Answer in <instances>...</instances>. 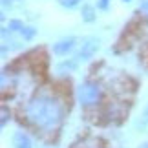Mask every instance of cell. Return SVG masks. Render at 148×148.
Wrapping results in <instances>:
<instances>
[{"label":"cell","instance_id":"1","mask_svg":"<svg viewBox=\"0 0 148 148\" xmlns=\"http://www.w3.org/2000/svg\"><path fill=\"white\" fill-rule=\"evenodd\" d=\"M64 108L57 99L48 95L33 97L26 106V117L27 121L42 130H55L62 121Z\"/></svg>","mask_w":148,"mask_h":148},{"label":"cell","instance_id":"2","mask_svg":"<svg viewBox=\"0 0 148 148\" xmlns=\"http://www.w3.org/2000/svg\"><path fill=\"white\" fill-rule=\"evenodd\" d=\"M77 95H79V101H81L84 106H92L101 97V88H99V84H95V82H84V84L79 86Z\"/></svg>","mask_w":148,"mask_h":148},{"label":"cell","instance_id":"3","mask_svg":"<svg viewBox=\"0 0 148 148\" xmlns=\"http://www.w3.org/2000/svg\"><path fill=\"white\" fill-rule=\"evenodd\" d=\"M97 49H99V38L97 37H88L86 40L82 42L81 49H79L77 60H88V59H92Z\"/></svg>","mask_w":148,"mask_h":148},{"label":"cell","instance_id":"4","mask_svg":"<svg viewBox=\"0 0 148 148\" xmlns=\"http://www.w3.org/2000/svg\"><path fill=\"white\" fill-rule=\"evenodd\" d=\"M9 27L13 31H16V33H20V37H24V40H29V38H33L35 37V29L33 27H29V26H24L22 22H18V20H13L9 24Z\"/></svg>","mask_w":148,"mask_h":148},{"label":"cell","instance_id":"5","mask_svg":"<svg viewBox=\"0 0 148 148\" xmlns=\"http://www.w3.org/2000/svg\"><path fill=\"white\" fill-rule=\"evenodd\" d=\"M73 44H75V38H73V37L64 38V40H60V42L55 44V46H53V51H55L57 55H66L68 51L73 49Z\"/></svg>","mask_w":148,"mask_h":148},{"label":"cell","instance_id":"6","mask_svg":"<svg viewBox=\"0 0 148 148\" xmlns=\"http://www.w3.org/2000/svg\"><path fill=\"white\" fill-rule=\"evenodd\" d=\"M13 145L15 148H31V139L24 132H16L13 135Z\"/></svg>","mask_w":148,"mask_h":148},{"label":"cell","instance_id":"7","mask_svg":"<svg viewBox=\"0 0 148 148\" xmlns=\"http://www.w3.org/2000/svg\"><path fill=\"white\" fill-rule=\"evenodd\" d=\"M135 126L141 128V130H148V104L145 106V110L141 112V115L137 119V123H135Z\"/></svg>","mask_w":148,"mask_h":148},{"label":"cell","instance_id":"8","mask_svg":"<svg viewBox=\"0 0 148 148\" xmlns=\"http://www.w3.org/2000/svg\"><path fill=\"white\" fill-rule=\"evenodd\" d=\"M75 66H77V60L62 62V64L59 66V73H64V71H71V70H75Z\"/></svg>","mask_w":148,"mask_h":148},{"label":"cell","instance_id":"9","mask_svg":"<svg viewBox=\"0 0 148 148\" xmlns=\"http://www.w3.org/2000/svg\"><path fill=\"white\" fill-rule=\"evenodd\" d=\"M93 9L92 8H90V5H86V8H84V11H82V15H84V18H86V20H93Z\"/></svg>","mask_w":148,"mask_h":148},{"label":"cell","instance_id":"10","mask_svg":"<svg viewBox=\"0 0 148 148\" xmlns=\"http://www.w3.org/2000/svg\"><path fill=\"white\" fill-rule=\"evenodd\" d=\"M60 4L64 5V8H75L79 4V0H60Z\"/></svg>","mask_w":148,"mask_h":148},{"label":"cell","instance_id":"11","mask_svg":"<svg viewBox=\"0 0 148 148\" xmlns=\"http://www.w3.org/2000/svg\"><path fill=\"white\" fill-rule=\"evenodd\" d=\"M141 11H143L145 15H148V0H143V2H141Z\"/></svg>","mask_w":148,"mask_h":148},{"label":"cell","instance_id":"12","mask_svg":"<svg viewBox=\"0 0 148 148\" xmlns=\"http://www.w3.org/2000/svg\"><path fill=\"white\" fill-rule=\"evenodd\" d=\"M8 123V108H2V126Z\"/></svg>","mask_w":148,"mask_h":148},{"label":"cell","instance_id":"13","mask_svg":"<svg viewBox=\"0 0 148 148\" xmlns=\"http://www.w3.org/2000/svg\"><path fill=\"white\" fill-rule=\"evenodd\" d=\"M99 8L101 9H106L108 8V0H101V2H99Z\"/></svg>","mask_w":148,"mask_h":148},{"label":"cell","instance_id":"14","mask_svg":"<svg viewBox=\"0 0 148 148\" xmlns=\"http://www.w3.org/2000/svg\"><path fill=\"white\" fill-rule=\"evenodd\" d=\"M124 2H130V0H124Z\"/></svg>","mask_w":148,"mask_h":148},{"label":"cell","instance_id":"15","mask_svg":"<svg viewBox=\"0 0 148 148\" xmlns=\"http://www.w3.org/2000/svg\"><path fill=\"white\" fill-rule=\"evenodd\" d=\"M145 148H148V145H146V146H145Z\"/></svg>","mask_w":148,"mask_h":148}]
</instances>
